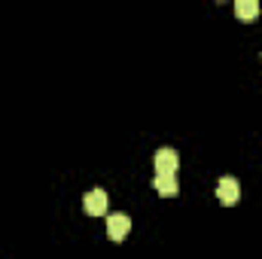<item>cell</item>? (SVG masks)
<instances>
[{
    "mask_svg": "<svg viewBox=\"0 0 262 259\" xmlns=\"http://www.w3.org/2000/svg\"><path fill=\"white\" fill-rule=\"evenodd\" d=\"M152 168H156V174H174L180 168V156L171 146H165V149H159L152 156Z\"/></svg>",
    "mask_w": 262,
    "mask_h": 259,
    "instance_id": "obj_1",
    "label": "cell"
},
{
    "mask_svg": "<svg viewBox=\"0 0 262 259\" xmlns=\"http://www.w3.org/2000/svg\"><path fill=\"white\" fill-rule=\"evenodd\" d=\"M128 232H131V220L125 213H107V235L113 241H122Z\"/></svg>",
    "mask_w": 262,
    "mask_h": 259,
    "instance_id": "obj_2",
    "label": "cell"
},
{
    "mask_svg": "<svg viewBox=\"0 0 262 259\" xmlns=\"http://www.w3.org/2000/svg\"><path fill=\"white\" fill-rule=\"evenodd\" d=\"M216 198H220L223 204H238V198H241V183H238L235 177H223L220 186H216Z\"/></svg>",
    "mask_w": 262,
    "mask_h": 259,
    "instance_id": "obj_3",
    "label": "cell"
},
{
    "mask_svg": "<svg viewBox=\"0 0 262 259\" xmlns=\"http://www.w3.org/2000/svg\"><path fill=\"white\" fill-rule=\"evenodd\" d=\"M235 15L238 18H256L259 15V3L256 0H238L235 3Z\"/></svg>",
    "mask_w": 262,
    "mask_h": 259,
    "instance_id": "obj_6",
    "label": "cell"
},
{
    "mask_svg": "<svg viewBox=\"0 0 262 259\" xmlns=\"http://www.w3.org/2000/svg\"><path fill=\"white\" fill-rule=\"evenodd\" d=\"M107 201H110V195L104 192V189H92V192L85 195V213H92V217H104L107 213Z\"/></svg>",
    "mask_w": 262,
    "mask_h": 259,
    "instance_id": "obj_4",
    "label": "cell"
},
{
    "mask_svg": "<svg viewBox=\"0 0 262 259\" xmlns=\"http://www.w3.org/2000/svg\"><path fill=\"white\" fill-rule=\"evenodd\" d=\"M152 189L159 195H165V198H171V195H177L180 186H177V177L174 174H156L152 177Z\"/></svg>",
    "mask_w": 262,
    "mask_h": 259,
    "instance_id": "obj_5",
    "label": "cell"
}]
</instances>
